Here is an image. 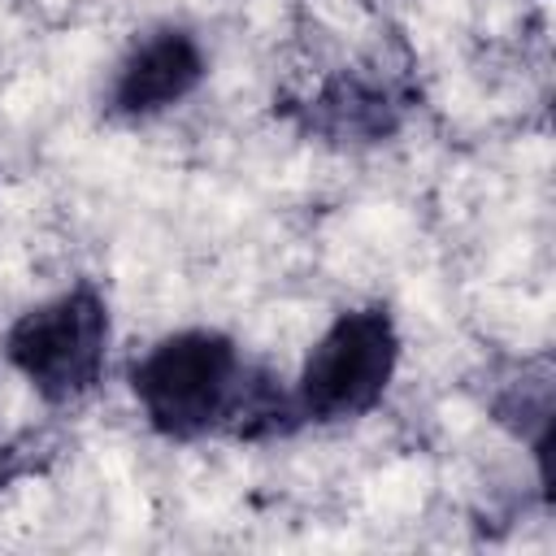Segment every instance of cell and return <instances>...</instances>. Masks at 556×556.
Segmentation results:
<instances>
[{
	"instance_id": "6da1fadb",
	"label": "cell",
	"mask_w": 556,
	"mask_h": 556,
	"mask_svg": "<svg viewBox=\"0 0 556 556\" xmlns=\"http://www.w3.org/2000/svg\"><path fill=\"white\" fill-rule=\"evenodd\" d=\"M239 369V348L222 330H178L143 352L130 391L156 434L200 439L222 426Z\"/></svg>"
},
{
	"instance_id": "7a4b0ae2",
	"label": "cell",
	"mask_w": 556,
	"mask_h": 556,
	"mask_svg": "<svg viewBox=\"0 0 556 556\" xmlns=\"http://www.w3.org/2000/svg\"><path fill=\"white\" fill-rule=\"evenodd\" d=\"M9 365L48 400L70 404L87 395L109 356V304L91 282H78L26 308L4 334Z\"/></svg>"
},
{
	"instance_id": "3957f363",
	"label": "cell",
	"mask_w": 556,
	"mask_h": 556,
	"mask_svg": "<svg viewBox=\"0 0 556 556\" xmlns=\"http://www.w3.org/2000/svg\"><path fill=\"white\" fill-rule=\"evenodd\" d=\"M395 365L400 334L391 313L378 304L348 308L313 343L295 382V408L313 421H352L387 395Z\"/></svg>"
},
{
	"instance_id": "277c9868",
	"label": "cell",
	"mask_w": 556,
	"mask_h": 556,
	"mask_svg": "<svg viewBox=\"0 0 556 556\" xmlns=\"http://www.w3.org/2000/svg\"><path fill=\"white\" fill-rule=\"evenodd\" d=\"M204 78V52L191 30L161 26L135 39V48L122 56L109 104L122 117H156L174 104H182Z\"/></svg>"
}]
</instances>
